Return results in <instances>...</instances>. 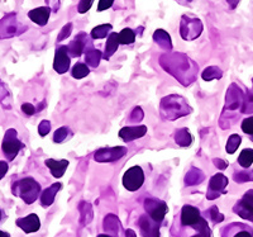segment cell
I'll list each match as a JSON object with an SVG mask.
<instances>
[{
  "label": "cell",
  "instance_id": "58",
  "mask_svg": "<svg viewBox=\"0 0 253 237\" xmlns=\"http://www.w3.org/2000/svg\"><path fill=\"white\" fill-rule=\"evenodd\" d=\"M252 83H253V79H252Z\"/></svg>",
  "mask_w": 253,
  "mask_h": 237
},
{
  "label": "cell",
  "instance_id": "6",
  "mask_svg": "<svg viewBox=\"0 0 253 237\" xmlns=\"http://www.w3.org/2000/svg\"><path fill=\"white\" fill-rule=\"evenodd\" d=\"M24 29H27V27L18 24L17 14L15 13L4 15L1 20H0V40L12 38L14 36L20 35Z\"/></svg>",
  "mask_w": 253,
  "mask_h": 237
},
{
  "label": "cell",
  "instance_id": "38",
  "mask_svg": "<svg viewBox=\"0 0 253 237\" xmlns=\"http://www.w3.org/2000/svg\"><path fill=\"white\" fill-rule=\"evenodd\" d=\"M241 113H243V114H252L253 113V89L248 90L247 94L245 95Z\"/></svg>",
  "mask_w": 253,
  "mask_h": 237
},
{
  "label": "cell",
  "instance_id": "10",
  "mask_svg": "<svg viewBox=\"0 0 253 237\" xmlns=\"http://www.w3.org/2000/svg\"><path fill=\"white\" fill-rule=\"evenodd\" d=\"M144 183V173L139 166H133L126 171L123 177V185L126 190L135 191Z\"/></svg>",
  "mask_w": 253,
  "mask_h": 237
},
{
  "label": "cell",
  "instance_id": "21",
  "mask_svg": "<svg viewBox=\"0 0 253 237\" xmlns=\"http://www.w3.org/2000/svg\"><path fill=\"white\" fill-rule=\"evenodd\" d=\"M104 230L108 235L112 237H121L122 226L119 222L118 217L114 214H108L107 217L104 218Z\"/></svg>",
  "mask_w": 253,
  "mask_h": 237
},
{
  "label": "cell",
  "instance_id": "1",
  "mask_svg": "<svg viewBox=\"0 0 253 237\" xmlns=\"http://www.w3.org/2000/svg\"><path fill=\"white\" fill-rule=\"evenodd\" d=\"M160 64L164 70H166L167 73L171 74L185 87L195 81L199 71L198 65L184 53L162 55L160 58Z\"/></svg>",
  "mask_w": 253,
  "mask_h": 237
},
{
  "label": "cell",
  "instance_id": "29",
  "mask_svg": "<svg viewBox=\"0 0 253 237\" xmlns=\"http://www.w3.org/2000/svg\"><path fill=\"white\" fill-rule=\"evenodd\" d=\"M79 209H80V213H81V225L83 226L89 225L92 220L91 204L87 202H81L80 205H79Z\"/></svg>",
  "mask_w": 253,
  "mask_h": 237
},
{
  "label": "cell",
  "instance_id": "8",
  "mask_svg": "<svg viewBox=\"0 0 253 237\" xmlns=\"http://www.w3.org/2000/svg\"><path fill=\"white\" fill-rule=\"evenodd\" d=\"M233 212L243 220L253 222V189L246 191L233 207Z\"/></svg>",
  "mask_w": 253,
  "mask_h": 237
},
{
  "label": "cell",
  "instance_id": "12",
  "mask_svg": "<svg viewBox=\"0 0 253 237\" xmlns=\"http://www.w3.org/2000/svg\"><path fill=\"white\" fill-rule=\"evenodd\" d=\"M228 185V178L223 174H215L211 179L209 180V187H208L207 198L209 200H214L219 198L221 194H225V188Z\"/></svg>",
  "mask_w": 253,
  "mask_h": 237
},
{
  "label": "cell",
  "instance_id": "23",
  "mask_svg": "<svg viewBox=\"0 0 253 237\" xmlns=\"http://www.w3.org/2000/svg\"><path fill=\"white\" fill-rule=\"evenodd\" d=\"M46 165L48 166L49 171L55 178H62L65 171H66L67 166H69V161L67 160H60L56 161L55 159H48L46 160Z\"/></svg>",
  "mask_w": 253,
  "mask_h": 237
},
{
  "label": "cell",
  "instance_id": "16",
  "mask_svg": "<svg viewBox=\"0 0 253 237\" xmlns=\"http://www.w3.org/2000/svg\"><path fill=\"white\" fill-rule=\"evenodd\" d=\"M221 237H253V230L245 223H230L221 230Z\"/></svg>",
  "mask_w": 253,
  "mask_h": 237
},
{
  "label": "cell",
  "instance_id": "11",
  "mask_svg": "<svg viewBox=\"0 0 253 237\" xmlns=\"http://www.w3.org/2000/svg\"><path fill=\"white\" fill-rule=\"evenodd\" d=\"M245 100V94L242 92L241 88L237 84H232L227 90V95H225V105L223 112H234L238 108H242Z\"/></svg>",
  "mask_w": 253,
  "mask_h": 237
},
{
  "label": "cell",
  "instance_id": "14",
  "mask_svg": "<svg viewBox=\"0 0 253 237\" xmlns=\"http://www.w3.org/2000/svg\"><path fill=\"white\" fill-rule=\"evenodd\" d=\"M70 62H71V56L69 55L67 46H58L56 48L55 61H53V69L56 73H67L70 69Z\"/></svg>",
  "mask_w": 253,
  "mask_h": 237
},
{
  "label": "cell",
  "instance_id": "34",
  "mask_svg": "<svg viewBox=\"0 0 253 237\" xmlns=\"http://www.w3.org/2000/svg\"><path fill=\"white\" fill-rule=\"evenodd\" d=\"M223 76V71L216 66H210L205 69L202 74V78L205 81H211L214 79H220Z\"/></svg>",
  "mask_w": 253,
  "mask_h": 237
},
{
  "label": "cell",
  "instance_id": "25",
  "mask_svg": "<svg viewBox=\"0 0 253 237\" xmlns=\"http://www.w3.org/2000/svg\"><path fill=\"white\" fill-rule=\"evenodd\" d=\"M153 41L161 48L166 49V51H171L172 49V42H171L170 35L164 31V29H157L155 33H153Z\"/></svg>",
  "mask_w": 253,
  "mask_h": 237
},
{
  "label": "cell",
  "instance_id": "17",
  "mask_svg": "<svg viewBox=\"0 0 253 237\" xmlns=\"http://www.w3.org/2000/svg\"><path fill=\"white\" fill-rule=\"evenodd\" d=\"M203 220L200 211L193 205H184L181 211V223L184 226L194 227Z\"/></svg>",
  "mask_w": 253,
  "mask_h": 237
},
{
  "label": "cell",
  "instance_id": "37",
  "mask_svg": "<svg viewBox=\"0 0 253 237\" xmlns=\"http://www.w3.org/2000/svg\"><path fill=\"white\" fill-rule=\"evenodd\" d=\"M241 142H242V137L239 136V135H232V136L228 139L227 146H225V151L232 155V153H234L237 150H238Z\"/></svg>",
  "mask_w": 253,
  "mask_h": 237
},
{
  "label": "cell",
  "instance_id": "51",
  "mask_svg": "<svg viewBox=\"0 0 253 237\" xmlns=\"http://www.w3.org/2000/svg\"><path fill=\"white\" fill-rule=\"evenodd\" d=\"M126 237H137V235H135V232L133 230L128 229L126 231Z\"/></svg>",
  "mask_w": 253,
  "mask_h": 237
},
{
  "label": "cell",
  "instance_id": "44",
  "mask_svg": "<svg viewBox=\"0 0 253 237\" xmlns=\"http://www.w3.org/2000/svg\"><path fill=\"white\" fill-rule=\"evenodd\" d=\"M143 110L141 109L139 107L134 108V110L132 112V114H130V122H133V123H137V122H141L142 119H143Z\"/></svg>",
  "mask_w": 253,
  "mask_h": 237
},
{
  "label": "cell",
  "instance_id": "48",
  "mask_svg": "<svg viewBox=\"0 0 253 237\" xmlns=\"http://www.w3.org/2000/svg\"><path fill=\"white\" fill-rule=\"evenodd\" d=\"M8 169H9L8 162L0 161V180L3 179L4 177H5V174L8 173Z\"/></svg>",
  "mask_w": 253,
  "mask_h": 237
},
{
  "label": "cell",
  "instance_id": "35",
  "mask_svg": "<svg viewBox=\"0 0 253 237\" xmlns=\"http://www.w3.org/2000/svg\"><path fill=\"white\" fill-rule=\"evenodd\" d=\"M71 137H72V132L70 131L69 127H61L58 128V130L55 132V135H53V142H56V143H62V142L71 139Z\"/></svg>",
  "mask_w": 253,
  "mask_h": 237
},
{
  "label": "cell",
  "instance_id": "40",
  "mask_svg": "<svg viewBox=\"0 0 253 237\" xmlns=\"http://www.w3.org/2000/svg\"><path fill=\"white\" fill-rule=\"evenodd\" d=\"M241 128L246 135H248V136H253V117H248V118L243 119Z\"/></svg>",
  "mask_w": 253,
  "mask_h": 237
},
{
  "label": "cell",
  "instance_id": "24",
  "mask_svg": "<svg viewBox=\"0 0 253 237\" xmlns=\"http://www.w3.org/2000/svg\"><path fill=\"white\" fill-rule=\"evenodd\" d=\"M119 45V35L118 33H110L109 37L107 40V45H105V49H104V55L103 58L104 60H109L115 52H117V49H118Z\"/></svg>",
  "mask_w": 253,
  "mask_h": 237
},
{
  "label": "cell",
  "instance_id": "22",
  "mask_svg": "<svg viewBox=\"0 0 253 237\" xmlns=\"http://www.w3.org/2000/svg\"><path fill=\"white\" fill-rule=\"evenodd\" d=\"M61 188H62L61 183H55L49 188L44 189L42 191V194H41V204H42V207H49V205H52V203L55 202L56 194L58 193V190Z\"/></svg>",
  "mask_w": 253,
  "mask_h": 237
},
{
  "label": "cell",
  "instance_id": "33",
  "mask_svg": "<svg viewBox=\"0 0 253 237\" xmlns=\"http://www.w3.org/2000/svg\"><path fill=\"white\" fill-rule=\"evenodd\" d=\"M233 179L236 183H239V184H243V183L247 182H253V169H246V170L242 171H236L233 174Z\"/></svg>",
  "mask_w": 253,
  "mask_h": 237
},
{
  "label": "cell",
  "instance_id": "26",
  "mask_svg": "<svg viewBox=\"0 0 253 237\" xmlns=\"http://www.w3.org/2000/svg\"><path fill=\"white\" fill-rule=\"evenodd\" d=\"M203 180H204V174H203V171L196 168H191L189 173L186 174V177H185V184L191 187V185L200 184Z\"/></svg>",
  "mask_w": 253,
  "mask_h": 237
},
{
  "label": "cell",
  "instance_id": "42",
  "mask_svg": "<svg viewBox=\"0 0 253 237\" xmlns=\"http://www.w3.org/2000/svg\"><path fill=\"white\" fill-rule=\"evenodd\" d=\"M49 131H51V123H49V121H42L40 123V126H38V133H40L41 137H44L47 136L49 133Z\"/></svg>",
  "mask_w": 253,
  "mask_h": 237
},
{
  "label": "cell",
  "instance_id": "28",
  "mask_svg": "<svg viewBox=\"0 0 253 237\" xmlns=\"http://www.w3.org/2000/svg\"><path fill=\"white\" fill-rule=\"evenodd\" d=\"M175 141L178 146L181 147H187V146L191 145L193 142V136L190 135V132L187 131V128H181L175 133Z\"/></svg>",
  "mask_w": 253,
  "mask_h": 237
},
{
  "label": "cell",
  "instance_id": "15",
  "mask_svg": "<svg viewBox=\"0 0 253 237\" xmlns=\"http://www.w3.org/2000/svg\"><path fill=\"white\" fill-rule=\"evenodd\" d=\"M138 226L143 237H160V226H161V223L156 222L148 214H142L139 217Z\"/></svg>",
  "mask_w": 253,
  "mask_h": 237
},
{
  "label": "cell",
  "instance_id": "27",
  "mask_svg": "<svg viewBox=\"0 0 253 237\" xmlns=\"http://www.w3.org/2000/svg\"><path fill=\"white\" fill-rule=\"evenodd\" d=\"M101 58H103V53L99 49L91 48L85 52V64L89 67H98Z\"/></svg>",
  "mask_w": 253,
  "mask_h": 237
},
{
  "label": "cell",
  "instance_id": "5",
  "mask_svg": "<svg viewBox=\"0 0 253 237\" xmlns=\"http://www.w3.org/2000/svg\"><path fill=\"white\" fill-rule=\"evenodd\" d=\"M203 32L202 20L198 18L190 17V15H182L180 22V35L182 40L193 41L196 40Z\"/></svg>",
  "mask_w": 253,
  "mask_h": 237
},
{
  "label": "cell",
  "instance_id": "47",
  "mask_svg": "<svg viewBox=\"0 0 253 237\" xmlns=\"http://www.w3.org/2000/svg\"><path fill=\"white\" fill-rule=\"evenodd\" d=\"M22 110H23V113H26L27 116H33V114L37 112L35 105H32L31 103H24V104L22 105Z\"/></svg>",
  "mask_w": 253,
  "mask_h": 237
},
{
  "label": "cell",
  "instance_id": "36",
  "mask_svg": "<svg viewBox=\"0 0 253 237\" xmlns=\"http://www.w3.org/2000/svg\"><path fill=\"white\" fill-rule=\"evenodd\" d=\"M119 35V42L121 45H130L135 41V33L130 28H124L122 29Z\"/></svg>",
  "mask_w": 253,
  "mask_h": 237
},
{
  "label": "cell",
  "instance_id": "56",
  "mask_svg": "<svg viewBox=\"0 0 253 237\" xmlns=\"http://www.w3.org/2000/svg\"><path fill=\"white\" fill-rule=\"evenodd\" d=\"M0 220H1V211H0Z\"/></svg>",
  "mask_w": 253,
  "mask_h": 237
},
{
  "label": "cell",
  "instance_id": "55",
  "mask_svg": "<svg viewBox=\"0 0 253 237\" xmlns=\"http://www.w3.org/2000/svg\"><path fill=\"white\" fill-rule=\"evenodd\" d=\"M250 137H251V139H250V140H251V141H252V142H253V136H250Z\"/></svg>",
  "mask_w": 253,
  "mask_h": 237
},
{
  "label": "cell",
  "instance_id": "57",
  "mask_svg": "<svg viewBox=\"0 0 253 237\" xmlns=\"http://www.w3.org/2000/svg\"><path fill=\"white\" fill-rule=\"evenodd\" d=\"M187 1H191V0H187Z\"/></svg>",
  "mask_w": 253,
  "mask_h": 237
},
{
  "label": "cell",
  "instance_id": "49",
  "mask_svg": "<svg viewBox=\"0 0 253 237\" xmlns=\"http://www.w3.org/2000/svg\"><path fill=\"white\" fill-rule=\"evenodd\" d=\"M214 165H215L218 169H220V170H225V169L228 168V162L221 159H214Z\"/></svg>",
  "mask_w": 253,
  "mask_h": 237
},
{
  "label": "cell",
  "instance_id": "3",
  "mask_svg": "<svg viewBox=\"0 0 253 237\" xmlns=\"http://www.w3.org/2000/svg\"><path fill=\"white\" fill-rule=\"evenodd\" d=\"M12 193L15 197H19L26 204H32L40 197L41 185L33 178H24L13 183Z\"/></svg>",
  "mask_w": 253,
  "mask_h": 237
},
{
  "label": "cell",
  "instance_id": "43",
  "mask_svg": "<svg viewBox=\"0 0 253 237\" xmlns=\"http://www.w3.org/2000/svg\"><path fill=\"white\" fill-rule=\"evenodd\" d=\"M92 3H94V0H80V3L78 5V12L80 14H84V13H86L90 8H91Z\"/></svg>",
  "mask_w": 253,
  "mask_h": 237
},
{
  "label": "cell",
  "instance_id": "53",
  "mask_svg": "<svg viewBox=\"0 0 253 237\" xmlns=\"http://www.w3.org/2000/svg\"><path fill=\"white\" fill-rule=\"evenodd\" d=\"M98 237H112V236H110V235H108V234H105V235H99Z\"/></svg>",
  "mask_w": 253,
  "mask_h": 237
},
{
  "label": "cell",
  "instance_id": "52",
  "mask_svg": "<svg viewBox=\"0 0 253 237\" xmlns=\"http://www.w3.org/2000/svg\"><path fill=\"white\" fill-rule=\"evenodd\" d=\"M0 237H10V235L8 232H4V231H0Z\"/></svg>",
  "mask_w": 253,
  "mask_h": 237
},
{
  "label": "cell",
  "instance_id": "2",
  "mask_svg": "<svg viewBox=\"0 0 253 237\" xmlns=\"http://www.w3.org/2000/svg\"><path fill=\"white\" fill-rule=\"evenodd\" d=\"M161 116L164 119L175 121L180 117L187 116L191 113V108L187 104L182 96L180 95H169L165 96L161 100Z\"/></svg>",
  "mask_w": 253,
  "mask_h": 237
},
{
  "label": "cell",
  "instance_id": "32",
  "mask_svg": "<svg viewBox=\"0 0 253 237\" xmlns=\"http://www.w3.org/2000/svg\"><path fill=\"white\" fill-rule=\"evenodd\" d=\"M89 74H90V67L87 66L86 64H81V62H78V64L72 67L71 70L72 78L78 79V80L85 78V76H87Z\"/></svg>",
  "mask_w": 253,
  "mask_h": 237
},
{
  "label": "cell",
  "instance_id": "45",
  "mask_svg": "<svg viewBox=\"0 0 253 237\" xmlns=\"http://www.w3.org/2000/svg\"><path fill=\"white\" fill-rule=\"evenodd\" d=\"M113 3H114V0H99L98 10L99 12L107 10V9H109L113 5Z\"/></svg>",
  "mask_w": 253,
  "mask_h": 237
},
{
  "label": "cell",
  "instance_id": "50",
  "mask_svg": "<svg viewBox=\"0 0 253 237\" xmlns=\"http://www.w3.org/2000/svg\"><path fill=\"white\" fill-rule=\"evenodd\" d=\"M227 1H228V4H229L230 9H234L239 3V0H227Z\"/></svg>",
  "mask_w": 253,
  "mask_h": 237
},
{
  "label": "cell",
  "instance_id": "9",
  "mask_svg": "<svg viewBox=\"0 0 253 237\" xmlns=\"http://www.w3.org/2000/svg\"><path fill=\"white\" fill-rule=\"evenodd\" d=\"M144 209H146L147 214L151 218H153L156 222L162 223L167 211H169V207H167V204L164 200L155 199V198H147L144 200Z\"/></svg>",
  "mask_w": 253,
  "mask_h": 237
},
{
  "label": "cell",
  "instance_id": "19",
  "mask_svg": "<svg viewBox=\"0 0 253 237\" xmlns=\"http://www.w3.org/2000/svg\"><path fill=\"white\" fill-rule=\"evenodd\" d=\"M147 133L146 126H137V127H123L119 131V137L124 142H132L137 139H141Z\"/></svg>",
  "mask_w": 253,
  "mask_h": 237
},
{
  "label": "cell",
  "instance_id": "13",
  "mask_svg": "<svg viewBox=\"0 0 253 237\" xmlns=\"http://www.w3.org/2000/svg\"><path fill=\"white\" fill-rule=\"evenodd\" d=\"M126 153V148L123 146H117V147H105L100 148L94 153L95 161L98 162H113L118 161Z\"/></svg>",
  "mask_w": 253,
  "mask_h": 237
},
{
  "label": "cell",
  "instance_id": "20",
  "mask_svg": "<svg viewBox=\"0 0 253 237\" xmlns=\"http://www.w3.org/2000/svg\"><path fill=\"white\" fill-rule=\"evenodd\" d=\"M51 9L48 6H40V8L32 9L31 12L28 13V17L32 22H35L38 26L43 27L48 23L49 15H51Z\"/></svg>",
  "mask_w": 253,
  "mask_h": 237
},
{
  "label": "cell",
  "instance_id": "39",
  "mask_svg": "<svg viewBox=\"0 0 253 237\" xmlns=\"http://www.w3.org/2000/svg\"><path fill=\"white\" fill-rule=\"evenodd\" d=\"M207 214L209 216V218L213 221L214 223H220V222H223V221H224V216H223V214L219 212V209H218V207H216V205H213L211 208L208 209Z\"/></svg>",
  "mask_w": 253,
  "mask_h": 237
},
{
  "label": "cell",
  "instance_id": "7",
  "mask_svg": "<svg viewBox=\"0 0 253 237\" xmlns=\"http://www.w3.org/2000/svg\"><path fill=\"white\" fill-rule=\"evenodd\" d=\"M91 48H94L92 42L85 32L79 33L75 40H72L69 46H67V51H69V55L71 56V58L80 57L83 53H85Z\"/></svg>",
  "mask_w": 253,
  "mask_h": 237
},
{
  "label": "cell",
  "instance_id": "18",
  "mask_svg": "<svg viewBox=\"0 0 253 237\" xmlns=\"http://www.w3.org/2000/svg\"><path fill=\"white\" fill-rule=\"evenodd\" d=\"M15 225L19 227V229L23 230L26 234H32V232H37L41 227V221L38 218L37 214L32 213L28 214L27 217L18 218L15 221Z\"/></svg>",
  "mask_w": 253,
  "mask_h": 237
},
{
  "label": "cell",
  "instance_id": "30",
  "mask_svg": "<svg viewBox=\"0 0 253 237\" xmlns=\"http://www.w3.org/2000/svg\"><path fill=\"white\" fill-rule=\"evenodd\" d=\"M238 164L243 169H248L253 164V150L252 148H245L239 153Z\"/></svg>",
  "mask_w": 253,
  "mask_h": 237
},
{
  "label": "cell",
  "instance_id": "31",
  "mask_svg": "<svg viewBox=\"0 0 253 237\" xmlns=\"http://www.w3.org/2000/svg\"><path fill=\"white\" fill-rule=\"evenodd\" d=\"M113 29L112 24H101V26L95 27L91 31V38L94 40H101V38H105L110 33V31Z\"/></svg>",
  "mask_w": 253,
  "mask_h": 237
},
{
  "label": "cell",
  "instance_id": "46",
  "mask_svg": "<svg viewBox=\"0 0 253 237\" xmlns=\"http://www.w3.org/2000/svg\"><path fill=\"white\" fill-rule=\"evenodd\" d=\"M46 5L51 9L53 13H57L58 9H60V0H46Z\"/></svg>",
  "mask_w": 253,
  "mask_h": 237
},
{
  "label": "cell",
  "instance_id": "54",
  "mask_svg": "<svg viewBox=\"0 0 253 237\" xmlns=\"http://www.w3.org/2000/svg\"><path fill=\"white\" fill-rule=\"evenodd\" d=\"M194 237H203L202 235H196V236H194Z\"/></svg>",
  "mask_w": 253,
  "mask_h": 237
},
{
  "label": "cell",
  "instance_id": "41",
  "mask_svg": "<svg viewBox=\"0 0 253 237\" xmlns=\"http://www.w3.org/2000/svg\"><path fill=\"white\" fill-rule=\"evenodd\" d=\"M71 32H72V23H67L66 26H63L62 29H61V32L58 33L57 42H62L63 40H66L67 37H70Z\"/></svg>",
  "mask_w": 253,
  "mask_h": 237
},
{
  "label": "cell",
  "instance_id": "4",
  "mask_svg": "<svg viewBox=\"0 0 253 237\" xmlns=\"http://www.w3.org/2000/svg\"><path fill=\"white\" fill-rule=\"evenodd\" d=\"M22 148H24V143L18 139V132L14 128H9L1 142V150L5 157L9 161H13Z\"/></svg>",
  "mask_w": 253,
  "mask_h": 237
}]
</instances>
